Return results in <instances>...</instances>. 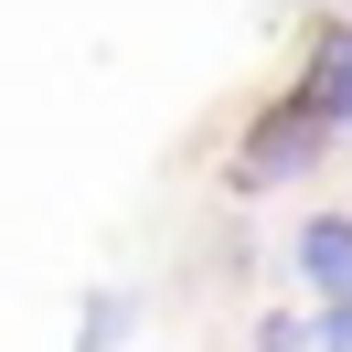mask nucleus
I'll return each instance as SVG.
<instances>
[{
    "mask_svg": "<svg viewBox=\"0 0 352 352\" xmlns=\"http://www.w3.org/2000/svg\"><path fill=\"white\" fill-rule=\"evenodd\" d=\"M320 139H342L309 96H288V107H267L256 129H245V160H235V182L245 192H267V182H299L309 160H320Z\"/></svg>",
    "mask_w": 352,
    "mask_h": 352,
    "instance_id": "1",
    "label": "nucleus"
},
{
    "mask_svg": "<svg viewBox=\"0 0 352 352\" xmlns=\"http://www.w3.org/2000/svg\"><path fill=\"white\" fill-rule=\"evenodd\" d=\"M299 278L320 299H352V214H309L299 224Z\"/></svg>",
    "mask_w": 352,
    "mask_h": 352,
    "instance_id": "2",
    "label": "nucleus"
},
{
    "mask_svg": "<svg viewBox=\"0 0 352 352\" xmlns=\"http://www.w3.org/2000/svg\"><path fill=\"white\" fill-rule=\"evenodd\" d=\"M299 96L331 118V129H352V22H331L320 43H309V86Z\"/></svg>",
    "mask_w": 352,
    "mask_h": 352,
    "instance_id": "3",
    "label": "nucleus"
},
{
    "mask_svg": "<svg viewBox=\"0 0 352 352\" xmlns=\"http://www.w3.org/2000/svg\"><path fill=\"white\" fill-rule=\"evenodd\" d=\"M118 331H129V299H86V342H75V352H107Z\"/></svg>",
    "mask_w": 352,
    "mask_h": 352,
    "instance_id": "4",
    "label": "nucleus"
},
{
    "mask_svg": "<svg viewBox=\"0 0 352 352\" xmlns=\"http://www.w3.org/2000/svg\"><path fill=\"white\" fill-rule=\"evenodd\" d=\"M320 352H352V299H320V331H309Z\"/></svg>",
    "mask_w": 352,
    "mask_h": 352,
    "instance_id": "5",
    "label": "nucleus"
}]
</instances>
